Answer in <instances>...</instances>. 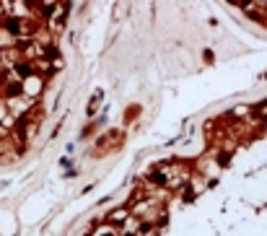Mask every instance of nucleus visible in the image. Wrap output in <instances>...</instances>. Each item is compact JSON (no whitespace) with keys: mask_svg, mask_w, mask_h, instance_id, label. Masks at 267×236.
<instances>
[{"mask_svg":"<svg viewBox=\"0 0 267 236\" xmlns=\"http://www.w3.org/2000/svg\"><path fill=\"white\" fill-rule=\"evenodd\" d=\"M127 208L189 218L187 236H267V96L202 125V148L156 161Z\"/></svg>","mask_w":267,"mask_h":236,"instance_id":"obj_1","label":"nucleus"},{"mask_svg":"<svg viewBox=\"0 0 267 236\" xmlns=\"http://www.w3.org/2000/svg\"><path fill=\"white\" fill-rule=\"evenodd\" d=\"M231 8H236L244 18H249L254 26L267 32V0H226Z\"/></svg>","mask_w":267,"mask_h":236,"instance_id":"obj_2","label":"nucleus"}]
</instances>
